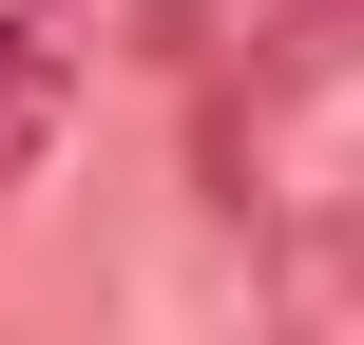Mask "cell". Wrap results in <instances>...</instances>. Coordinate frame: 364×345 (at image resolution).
<instances>
[{
    "label": "cell",
    "instance_id": "1",
    "mask_svg": "<svg viewBox=\"0 0 364 345\" xmlns=\"http://www.w3.org/2000/svg\"><path fill=\"white\" fill-rule=\"evenodd\" d=\"M115 19H134V0H19V19H0V192L58 154V96H77V58H96Z\"/></svg>",
    "mask_w": 364,
    "mask_h": 345
}]
</instances>
